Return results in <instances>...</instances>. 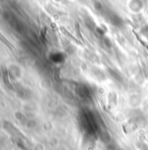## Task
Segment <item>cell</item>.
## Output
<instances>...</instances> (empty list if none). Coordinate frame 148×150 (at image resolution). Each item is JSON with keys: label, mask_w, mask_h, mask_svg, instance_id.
<instances>
[{"label": "cell", "mask_w": 148, "mask_h": 150, "mask_svg": "<svg viewBox=\"0 0 148 150\" xmlns=\"http://www.w3.org/2000/svg\"><path fill=\"white\" fill-rule=\"evenodd\" d=\"M100 139L104 142H108L111 140V136L109 135L108 133L106 132H102L100 134Z\"/></svg>", "instance_id": "6da1fadb"}]
</instances>
